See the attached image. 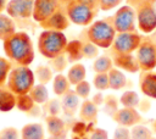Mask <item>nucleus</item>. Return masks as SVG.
Wrapping results in <instances>:
<instances>
[{"label": "nucleus", "instance_id": "1", "mask_svg": "<svg viewBox=\"0 0 156 139\" xmlns=\"http://www.w3.org/2000/svg\"><path fill=\"white\" fill-rule=\"evenodd\" d=\"M6 57L17 66H29L34 61V46L26 32H16L2 41Z\"/></svg>", "mask_w": 156, "mask_h": 139}, {"label": "nucleus", "instance_id": "2", "mask_svg": "<svg viewBox=\"0 0 156 139\" xmlns=\"http://www.w3.org/2000/svg\"><path fill=\"white\" fill-rule=\"evenodd\" d=\"M67 44L68 40L63 32L44 29L38 37L37 46L43 57L51 60L61 54H65Z\"/></svg>", "mask_w": 156, "mask_h": 139}, {"label": "nucleus", "instance_id": "3", "mask_svg": "<svg viewBox=\"0 0 156 139\" xmlns=\"http://www.w3.org/2000/svg\"><path fill=\"white\" fill-rule=\"evenodd\" d=\"M116 30L112 24V17L94 21L85 30V40L93 43L98 48L110 49L116 37Z\"/></svg>", "mask_w": 156, "mask_h": 139}, {"label": "nucleus", "instance_id": "4", "mask_svg": "<svg viewBox=\"0 0 156 139\" xmlns=\"http://www.w3.org/2000/svg\"><path fill=\"white\" fill-rule=\"evenodd\" d=\"M34 84V71H32L29 66H15L7 77L6 88L15 95H24L30 91Z\"/></svg>", "mask_w": 156, "mask_h": 139}, {"label": "nucleus", "instance_id": "5", "mask_svg": "<svg viewBox=\"0 0 156 139\" xmlns=\"http://www.w3.org/2000/svg\"><path fill=\"white\" fill-rule=\"evenodd\" d=\"M66 15L71 23L77 26H89L94 22V18L99 10L91 9L87 5H83L78 2L77 0H73L63 6Z\"/></svg>", "mask_w": 156, "mask_h": 139}, {"label": "nucleus", "instance_id": "6", "mask_svg": "<svg viewBox=\"0 0 156 139\" xmlns=\"http://www.w3.org/2000/svg\"><path fill=\"white\" fill-rule=\"evenodd\" d=\"M143 37L136 32L117 33L111 45V55H130L135 52Z\"/></svg>", "mask_w": 156, "mask_h": 139}, {"label": "nucleus", "instance_id": "7", "mask_svg": "<svg viewBox=\"0 0 156 139\" xmlns=\"http://www.w3.org/2000/svg\"><path fill=\"white\" fill-rule=\"evenodd\" d=\"M111 17L116 33L136 32V13L130 5L118 7L115 15Z\"/></svg>", "mask_w": 156, "mask_h": 139}, {"label": "nucleus", "instance_id": "8", "mask_svg": "<svg viewBox=\"0 0 156 139\" xmlns=\"http://www.w3.org/2000/svg\"><path fill=\"white\" fill-rule=\"evenodd\" d=\"M135 59L141 72L152 71L156 67V44L150 38H143L135 50Z\"/></svg>", "mask_w": 156, "mask_h": 139}, {"label": "nucleus", "instance_id": "9", "mask_svg": "<svg viewBox=\"0 0 156 139\" xmlns=\"http://www.w3.org/2000/svg\"><path fill=\"white\" fill-rule=\"evenodd\" d=\"M136 27L145 34H150L156 30V12L152 4L147 0H143L135 6Z\"/></svg>", "mask_w": 156, "mask_h": 139}, {"label": "nucleus", "instance_id": "10", "mask_svg": "<svg viewBox=\"0 0 156 139\" xmlns=\"http://www.w3.org/2000/svg\"><path fill=\"white\" fill-rule=\"evenodd\" d=\"M62 5L58 0H34L32 18L39 24L54 15Z\"/></svg>", "mask_w": 156, "mask_h": 139}, {"label": "nucleus", "instance_id": "11", "mask_svg": "<svg viewBox=\"0 0 156 139\" xmlns=\"http://www.w3.org/2000/svg\"><path fill=\"white\" fill-rule=\"evenodd\" d=\"M34 0H9L6 5V15L11 18L27 20L33 15Z\"/></svg>", "mask_w": 156, "mask_h": 139}, {"label": "nucleus", "instance_id": "12", "mask_svg": "<svg viewBox=\"0 0 156 139\" xmlns=\"http://www.w3.org/2000/svg\"><path fill=\"white\" fill-rule=\"evenodd\" d=\"M111 117L118 126L127 127V128L140 124V122L143 121V117L139 113V111L136 109H133V107L118 109Z\"/></svg>", "mask_w": 156, "mask_h": 139}, {"label": "nucleus", "instance_id": "13", "mask_svg": "<svg viewBox=\"0 0 156 139\" xmlns=\"http://www.w3.org/2000/svg\"><path fill=\"white\" fill-rule=\"evenodd\" d=\"M69 20L66 15L65 7L61 6L54 15H51L46 21L40 23V27L43 29H48V30H58V32H63L65 29L68 28L69 26Z\"/></svg>", "mask_w": 156, "mask_h": 139}, {"label": "nucleus", "instance_id": "14", "mask_svg": "<svg viewBox=\"0 0 156 139\" xmlns=\"http://www.w3.org/2000/svg\"><path fill=\"white\" fill-rule=\"evenodd\" d=\"M139 87L145 96L156 99V73L152 71L141 72L139 76Z\"/></svg>", "mask_w": 156, "mask_h": 139}, {"label": "nucleus", "instance_id": "15", "mask_svg": "<svg viewBox=\"0 0 156 139\" xmlns=\"http://www.w3.org/2000/svg\"><path fill=\"white\" fill-rule=\"evenodd\" d=\"M112 61L113 65L119 68L121 71H127L129 73H135L138 71H140L136 59L133 54L130 55H112Z\"/></svg>", "mask_w": 156, "mask_h": 139}, {"label": "nucleus", "instance_id": "16", "mask_svg": "<svg viewBox=\"0 0 156 139\" xmlns=\"http://www.w3.org/2000/svg\"><path fill=\"white\" fill-rule=\"evenodd\" d=\"M80 106L79 96L74 93V90H68L61 99V109L66 116H74L78 107Z\"/></svg>", "mask_w": 156, "mask_h": 139}, {"label": "nucleus", "instance_id": "17", "mask_svg": "<svg viewBox=\"0 0 156 139\" xmlns=\"http://www.w3.org/2000/svg\"><path fill=\"white\" fill-rule=\"evenodd\" d=\"M98 106L93 102V100L85 99L79 106V118L82 122L95 123L98 118Z\"/></svg>", "mask_w": 156, "mask_h": 139}, {"label": "nucleus", "instance_id": "18", "mask_svg": "<svg viewBox=\"0 0 156 139\" xmlns=\"http://www.w3.org/2000/svg\"><path fill=\"white\" fill-rule=\"evenodd\" d=\"M46 129L50 137H65L66 124L65 121L58 116H46L45 117Z\"/></svg>", "mask_w": 156, "mask_h": 139}, {"label": "nucleus", "instance_id": "19", "mask_svg": "<svg viewBox=\"0 0 156 139\" xmlns=\"http://www.w3.org/2000/svg\"><path fill=\"white\" fill-rule=\"evenodd\" d=\"M21 139H45V132L41 123H27L21 128Z\"/></svg>", "mask_w": 156, "mask_h": 139}, {"label": "nucleus", "instance_id": "20", "mask_svg": "<svg viewBox=\"0 0 156 139\" xmlns=\"http://www.w3.org/2000/svg\"><path fill=\"white\" fill-rule=\"evenodd\" d=\"M85 76H87V68L80 62L73 63L68 68V72L66 74V77H67V79H68L71 85H77L78 83L85 80Z\"/></svg>", "mask_w": 156, "mask_h": 139}, {"label": "nucleus", "instance_id": "21", "mask_svg": "<svg viewBox=\"0 0 156 139\" xmlns=\"http://www.w3.org/2000/svg\"><path fill=\"white\" fill-rule=\"evenodd\" d=\"M82 48H83V40L82 39H74V40L68 41V44L66 46V51H65L68 62L76 63L83 57Z\"/></svg>", "mask_w": 156, "mask_h": 139}, {"label": "nucleus", "instance_id": "22", "mask_svg": "<svg viewBox=\"0 0 156 139\" xmlns=\"http://www.w3.org/2000/svg\"><path fill=\"white\" fill-rule=\"evenodd\" d=\"M127 77L126 74L117 67H113L110 72H108V84H110V89L112 90H121L123 88L127 87Z\"/></svg>", "mask_w": 156, "mask_h": 139}, {"label": "nucleus", "instance_id": "23", "mask_svg": "<svg viewBox=\"0 0 156 139\" xmlns=\"http://www.w3.org/2000/svg\"><path fill=\"white\" fill-rule=\"evenodd\" d=\"M16 107V95L6 87H0V111L9 112Z\"/></svg>", "mask_w": 156, "mask_h": 139}, {"label": "nucleus", "instance_id": "24", "mask_svg": "<svg viewBox=\"0 0 156 139\" xmlns=\"http://www.w3.org/2000/svg\"><path fill=\"white\" fill-rule=\"evenodd\" d=\"M16 32L17 30L13 18H11L9 15L0 13V40L4 41Z\"/></svg>", "mask_w": 156, "mask_h": 139}, {"label": "nucleus", "instance_id": "25", "mask_svg": "<svg viewBox=\"0 0 156 139\" xmlns=\"http://www.w3.org/2000/svg\"><path fill=\"white\" fill-rule=\"evenodd\" d=\"M68 90H71V84L67 77L62 73H57L52 79V91L56 96H63Z\"/></svg>", "mask_w": 156, "mask_h": 139}, {"label": "nucleus", "instance_id": "26", "mask_svg": "<svg viewBox=\"0 0 156 139\" xmlns=\"http://www.w3.org/2000/svg\"><path fill=\"white\" fill-rule=\"evenodd\" d=\"M113 68L112 57L108 55H101L94 59L93 62V71L95 73H108Z\"/></svg>", "mask_w": 156, "mask_h": 139}, {"label": "nucleus", "instance_id": "27", "mask_svg": "<svg viewBox=\"0 0 156 139\" xmlns=\"http://www.w3.org/2000/svg\"><path fill=\"white\" fill-rule=\"evenodd\" d=\"M28 94L30 95V98L37 105H44L49 100V91L46 89V85L40 84V83L34 84V87L30 89Z\"/></svg>", "mask_w": 156, "mask_h": 139}, {"label": "nucleus", "instance_id": "28", "mask_svg": "<svg viewBox=\"0 0 156 139\" xmlns=\"http://www.w3.org/2000/svg\"><path fill=\"white\" fill-rule=\"evenodd\" d=\"M34 76L40 84L45 85L54 79V71L48 65H39L34 70Z\"/></svg>", "mask_w": 156, "mask_h": 139}, {"label": "nucleus", "instance_id": "29", "mask_svg": "<svg viewBox=\"0 0 156 139\" xmlns=\"http://www.w3.org/2000/svg\"><path fill=\"white\" fill-rule=\"evenodd\" d=\"M37 104L33 101V99L30 98L29 94H24V95H16V109L24 112V113H29L33 107Z\"/></svg>", "mask_w": 156, "mask_h": 139}, {"label": "nucleus", "instance_id": "30", "mask_svg": "<svg viewBox=\"0 0 156 139\" xmlns=\"http://www.w3.org/2000/svg\"><path fill=\"white\" fill-rule=\"evenodd\" d=\"M139 95L136 94V91L134 90H126L121 98H119V102L123 105V107H138L139 106Z\"/></svg>", "mask_w": 156, "mask_h": 139}, {"label": "nucleus", "instance_id": "31", "mask_svg": "<svg viewBox=\"0 0 156 139\" xmlns=\"http://www.w3.org/2000/svg\"><path fill=\"white\" fill-rule=\"evenodd\" d=\"M11 70H12V62L7 57L0 56V87H5Z\"/></svg>", "mask_w": 156, "mask_h": 139}, {"label": "nucleus", "instance_id": "32", "mask_svg": "<svg viewBox=\"0 0 156 139\" xmlns=\"http://www.w3.org/2000/svg\"><path fill=\"white\" fill-rule=\"evenodd\" d=\"M67 65H68V60H67L66 54H61V55H58V56L49 60L50 68L54 72H56V73H62V71L67 67Z\"/></svg>", "mask_w": 156, "mask_h": 139}, {"label": "nucleus", "instance_id": "33", "mask_svg": "<svg viewBox=\"0 0 156 139\" xmlns=\"http://www.w3.org/2000/svg\"><path fill=\"white\" fill-rule=\"evenodd\" d=\"M152 137V132L143 124H136L130 129V139H149Z\"/></svg>", "mask_w": 156, "mask_h": 139}, {"label": "nucleus", "instance_id": "34", "mask_svg": "<svg viewBox=\"0 0 156 139\" xmlns=\"http://www.w3.org/2000/svg\"><path fill=\"white\" fill-rule=\"evenodd\" d=\"M93 84L99 91H104L110 89L108 84V73H95L93 78Z\"/></svg>", "mask_w": 156, "mask_h": 139}, {"label": "nucleus", "instance_id": "35", "mask_svg": "<svg viewBox=\"0 0 156 139\" xmlns=\"http://www.w3.org/2000/svg\"><path fill=\"white\" fill-rule=\"evenodd\" d=\"M61 110V101L57 99H49L44 104V111L48 113V116H58Z\"/></svg>", "mask_w": 156, "mask_h": 139}, {"label": "nucleus", "instance_id": "36", "mask_svg": "<svg viewBox=\"0 0 156 139\" xmlns=\"http://www.w3.org/2000/svg\"><path fill=\"white\" fill-rule=\"evenodd\" d=\"M82 52H83V57H85V59H96L99 55V48L96 45H94L93 43L85 40V41H83Z\"/></svg>", "mask_w": 156, "mask_h": 139}, {"label": "nucleus", "instance_id": "37", "mask_svg": "<svg viewBox=\"0 0 156 139\" xmlns=\"http://www.w3.org/2000/svg\"><path fill=\"white\" fill-rule=\"evenodd\" d=\"M90 89H91V85L88 80H83L80 83H78L77 85H74V93L79 96V99H88L89 98V94H90Z\"/></svg>", "mask_w": 156, "mask_h": 139}, {"label": "nucleus", "instance_id": "38", "mask_svg": "<svg viewBox=\"0 0 156 139\" xmlns=\"http://www.w3.org/2000/svg\"><path fill=\"white\" fill-rule=\"evenodd\" d=\"M0 139H21V134L15 127H5L0 130Z\"/></svg>", "mask_w": 156, "mask_h": 139}, {"label": "nucleus", "instance_id": "39", "mask_svg": "<svg viewBox=\"0 0 156 139\" xmlns=\"http://www.w3.org/2000/svg\"><path fill=\"white\" fill-rule=\"evenodd\" d=\"M104 102H105V106H106V112H110L111 116L118 110V109H117V106H118V101H117V99H116L113 95H108V96H106L105 100H104Z\"/></svg>", "mask_w": 156, "mask_h": 139}, {"label": "nucleus", "instance_id": "40", "mask_svg": "<svg viewBox=\"0 0 156 139\" xmlns=\"http://www.w3.org/2000/svg\"><path fill=\"white\" fill-rule=\"evenodd\" d=\"M123 0H99V10L102 11H110L115 7H117Z\"/></svg>", "mask_w": 156, "mask_h": 139}, {"label": "nucleus", "instance_id": "41", "mask_svg": "<svg viewBox=\"0 0 156 139\" xmlns=\"http://www.w3.org/2000/svg\"><path fill=\"white\" fill-rule=\"evenodd\" d=\"M112 139H130V130L127 127L119 126L115 129Z\"/></svg>", "mask_w": 156, "mask_h": 139}, {"label": "nucleus", "instance_id": "42", "mask_svg": "<svg viewBox=\"0 0 156 139\" xmlns=\"http://www.w3.org/2000/svg\"><path fill=\"white\" fill-rule=\"evenodd\" d=\"M89 139H108V134H107V132H106L105 129H102V128H95V129L91 132Z\"/></svg>", "mask_w": 156, "mask_h": 139}, {"label": "nucleus", "instance_id": "43", "mask_svg": "<svg viewBox=\"0 0 156 139\" xmlns=\"http://www.w3.org/2000/svg\"><path fill=\"white\" fill-rule=\"evenodd\" d=\"M78 2L83 4V5H87L91 9H95V10H99V0H77Z\"/></svg>", "mask_w": 156, "mask_h": 139}, {"label": "nucleus", "instance_id": "44", "mask_svg": "<svg viewBox=\"0 0 156 139\" xmlns=\"http://www.w3.org/2000/svg\"><path fill=\"white\" fill-rule=\"evenodd\" d=\"M104 100H105V98L102 96V94H101V93H98V94L93 98V102H94L96 106H99V105L104 104Z\"/></svg>", "mask_w": 156, "mask_h": 139}, {"label": "nucleus", "instance_id": "45", "mask_svg": "<svg viewBox=\"0 0 156 139\" xmlns=\"http://www.w3.org/2000/svg\"><path fill=\"white\" fill-rule=\"evenodd\" d=\"M7 2H9V0H0V13H2L4 10H6Z\"/></svg>", "mask_w": 156, "mask_h": 139}, {"label": "nucleus", "instance_id": "46", "mask_svg": "<svg viewBox=\"0 0 156 139\" xmlns=\"http://www.w3.org/2000/svg\"><path fill=\"white\" fill-rule=\"evenodd\" d=\"M127 1H128V5H130L133 7V6H136L138 4H140L143 0H127Z\"/></svg>", "mask_w": 156, "mask_h": 139}, {"label": "nucleus", "instance_id": "47", "mask_svg": "<svg viewBox=\"0 0 156 139\" xmlns=\"http://www.w3.org/2000/svg\"><path fill=\"white\" fill-rule=\"evenodd\" d=\"M71 1H73V0H58V2H60L62 6L67 5V4H68V2H71Z\"/></svg>", "mask_w": 156, "mask_h": 139}, {"label": "nucleus", "instance_id": "48", "mask_svg": "<svg viewBox=\"0 0 156 139\" xmlns=\"http://www.w3.org/2000/svg\"><path fill=\"white\" fill-rule=\"evenodd\" d=\"M50 139H65L63 137H50Z\"/></svg>", "mask_w": 156, "mask_h": 139}, {"label": "nucleus", "instance_id": "49", "mask_svg": "<svg viewBox=\"0 0 156 139\" xmlns=\"http://www.w3.org/2000/svg\"><path fill=\"white\" fill-rule=\"evenodd\" d=\"M152 4V7H154V10H155V12H156V1L155 2H151Z\"/></svg>", "mask_w": 156, "mask_h": 139}, {"label": "nucleus", "instance_id": "50", "mask_svg": "<svg viewBox=\"0 0 156 139\" xmlns=\"http://www.w3.org/2000/svg\"><path fill=\"white\" fill-rule=\"evenodd\" d=\"M147 1H150V2H155L156 0H147Z\"/></svg>", "mask_w": 156, "mask_h": 139}, {"label": "nucleus", "instance_id": "51", "mask_svg": "<svg viewBox=\"0 0 156 139\" xmlns=\"http://www.w3.org/2000/svg\"><path fill=\"white\" fill-rule=\"evenodd\" d=\"M154 127H155V130H156V121H155V123H154Z\"/></svg>", "mask_w": 156, "mask_h": 139}, {"label": "nucleus", "instance_id": "52", "mask_svg": "<svg viewBox=\"0 0 156 139\" xmlns=\"http://www.w3.org/2000/svg\"><path fill=\"white\" fill-rule=\"evenodd\" d=\"M149 139H156V138H155V137H151V138H149Z\"/></svg>", "mask_w": 156, "mask_h": 139}, {"label": "nucleus", "instance_id": "53", "mask_svg": "<svg viewBox=\"0 0 156 139\" xmlns=\"http://www.w3.org/2000/svg\"><path fill=\"white\" fill-rule=\"evenodd\" d=\"M155 32H156V30H155Z\"/></svg>", "mask_w": 156, "mask_h": 139}]
</instances>
